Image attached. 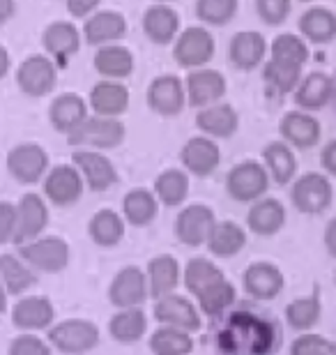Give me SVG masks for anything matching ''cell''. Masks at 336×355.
<instances>
[{
	"instance_id": "obj_37",
	"label": "cell",
	"mask_w": 336,
	"mask_h": 355,
	"mask_svg": "<svg viewBox=\"0 0 336 355\" xmlns=\"http://www.w3.org/2000/svg\"><path fill=\"white\" fill-rule=\"evenodd\" d=\"M88 233L95 245L116 247L118 243H123V238H125V217L118 215V212L111 208L97 210L88 224Z\"/></svg>"
},
{
	"instance_id": "obj_13",
	"label": "cell",
	"mask_w": 336,
	"mask_h": 355,
	"mask_svg": "<svg viewBox=\"0 0 336 355\" xmlns=\"http://www.w3.org/2000/svg\"><path fill=\"white\" fill-rule=\"evenodd\" d=\"M154 318L161 325H170V328H180L187 332H198L203 328L196 304L189 297L177 293H168L154 302Z\"/></svg>"
},
{
	"instance_id": "obj_15",
	"label": "cell",
	"mask_w": 336,
	"mask_h": 355,
	"mask_svg": "<svg viewBox=\"0 0 336 355\" xmlns=\"http://www.w3.org/2000/svg\"><path fill=\"white\" fill-rule=\"evenodd\" d=\"M48 168V155L37 144H21L12 148L7 155V171H10L19 182L33 184L39 178H44Z\"/></svg>"
},
{
	"instance_id": "obj_18",
	"label": "cell",
	"mask_w": 336,
	"mask_h": 355,
	"mask_svg": "<svg viewBox=\"0 0 336 355\" xmlns=\"http://www.w3.org/2000/svg\"><path fill=\"white\" fill-rule=\"evenodd\" d=\"M267 49H269L267 40L260 33L240 31L228 42V60L233 62V67L242 69V72H251V69L263 65Z\"/></svg>"
},
{
	"instance_id": "obj_7",
	"label": "cell",
	"mask_w": 336,
	"mask_h": 355,
	"mask_svg": "<svg viewBox=\"0 0 336 355\" xmlns=\"http://www.w3.org/2000/svg\"><path fill=\"white\" fill-rule=\"evenodd\" d=\"M21 259L28 266L55 275L69 263V245L58 236L35 238L30 243L21 245Z\"/></svg>"
},
{
	"instance_id": "obj_59",
	"label": "cell",
	"mask_w": 336,
	"mask_h": 355,
	"mask_svg": "<svg viewBox=\"0 0 336 355\" xmlns=\"http://www.w3.org/2000/svg\"><path fill=\"white\" fill-rule=\"evenodd\" d=\"M334 282H336V275H334Z\"/></svg>"
},
{
	"instance_id": "obj_40",
	"label": "cell",
	"mask_w": 336,
	"mask_h": 355,
	"mask_svg": "<svg viewBox=\"0 0 336 355\" xmlns=\"http://www.w3.org/2000/svg\"><path fill=\"white\" fill-rule=\"evenodd\" d=\"M267 51H269V60L283 62V65L304 67L309 62V44H306L302 35H292V33L276 35Z\"/></svg>"
},
{
	"instance_id": "obj_53",
	"label": "cell",
	"mask_w": 336,
	"mask_h": 355,
	"mask_svg": "<svg viewBox=\"0 0 336 355\" xmlns=\"http://www.w3.org/2000/svg\"><path fill=\"white\" fill-rule=\"evenodd\" d=\"M14 12H17V3L14 0H0V24L10 21L14 17Z\"/></svg>"
},
{
	"instance_id": "obj_1",
	"label": "cell",
	"mask_w": 336,
	"mask_h": 355,
	"mask_svg": "<svg viewBox=\"0 0 336 355\" xmlns=\"http://www.w3.org/2000/svg\"><path fill=\"white\" fill-rule=\"evenodd\" d=\"M184 286L198 300L207 316H219L235 302V286L226 279L217 263L205 257L189 259L184 268Z\"/></svg>"
},
{
	"instance_id": "obj_17",
	"label": "cell",
	"mask_w": 336,
	"mask_h": 355,
	"mask_svg": "<svg viewBox=\"0 0 336 355\" xmlns=\"http://www.w3.org/2000/svg\"><path fill=\"white\" fill-rule=\"evenodd\" d=\"M71 159H74L78 173L83 175V182L92 191H106L118 182V171L113 162L99 150H85L83 148V150H76L71 155Z\"/></svg>"
},
{
	"instance_id": "obj_25",
	"label": "cell",
	"mask_w": 336,
	"mask_h": 355,
	"mask_svg": "<svg viewBox=\"0 0 336 355\" xmlns=\"http://www.w3.org/2000/svg\"><path fill=\"white\" fill-rule=\"evenodd\" d=\"M90 109L95 116L104 118H120L130 109V90L123 81L102 79L90 90Z\"/></svg>"
},
{
	"instance_id": "obj_21",
	"label": "cell",
	"mask_w": 336,
	"mask_h": 355,
	"mask_svg": "<svg viewBox=\"0 0 336 355\" xmlns=\"http://www.w3.org/2000/svg\"><path fill=\"white\" fill-rule=\"evenodd\" d=\"M44 194L55 205H71L83 194V175L74 164L53 166L44 178Z\"/></svg>"
},
{
	"instance_id": "obj_16",
	"label": "cell",
	"mask_w": 336,
	"mask_h": 355,
	"mask_svg": "<svg viewBox=\"0 0 336 355\" xmlns=\"http://www.w3.org/2000/svg\"><path fill=\"white\" fill-rule=\"evenodd\" d=\"M180 162L184 171L196 178L212 175L221 164V150L210 137H191L180 150Z\"/></svg>"
},
{
	"instance_id": "obj_3",
	"label": "cell",
	"mask_w": 336,
	"mask_h": 355,
	"mask_svg": "<svg viewBox=\"0 0 336 355\" xmlns=\"http://www.w3.org/2000/svg\"><path fill=\"white\" fill-rule=\"evenodd\" d=\"M269 189V173L260 162H240L226 175V191L238 203H254Z\"/></svg>"
},
{
	"instance_id": "obj_47",
	"label": "cell",
	"mask_w": 336,
	"mask_h": 355,
	"mask_svg": "<svg viewBox=\"0 0 336 355\" xmlns=\"http://www.w3.org/2000/svg\"><path fill=\"white\" fill-rule=\"evenodd\" d=\"M292 10V0H256V12L263 24L281 26Z\"/></svg>"
},
{
	"instance_id": "obj_29",
	"label": "cell",
	"mask_w": 336,
	"mask_h": 355,
	"mask_svg": "<svg viewBox=\"0 0 336 355\" xmlns=\"http://www.w3.org/2000/svg\"><path fill=\"white\" fill-rule=\"evenodd\" d=\"M55 309L44 295H28L12 309V321L21 330H44L53 323Z\"/></svg>"
},
{
	"instance_id": "obj_52",
	"label": "cell",
	"mask_w": 336,
	"mask_h": 355,
	"mask_svg": "<svg viewBox=\"0 0 336 355\" xmlns=\"http://www.w3.org/2000/svg\"><path fill=\"white\" fill-rule=\"evenodd\" d=\"M325 247L332 257H336V217L330 219V224L325 226Z\"/></svg>"
},
{
	"instance_id": "obj_34",
	"label": "cell",
	"mask_w": 336,
	"mask_h": 355,
	"mask_svg": "<svg viewBox=\"0 0 336 355\" xmlns=\"http://www.w3.org/2000/svg\"><path fill=\"white\" fill-rule=\"evenodd\" d=\"M205 245H207V250H210V254H214V257H219V259L238 257L247 245V231L242 229L238 222H231V219L217 222Z\"/></svg>"
},
{
	"instance_id": "obj_12",
	"label": "cell",
	"mask_w": 336,
	"mask_h": 355,
	"mask_svg": "<svg viewBox=\"0 0 336 355\" xmlns=\"http://www.w3.org/2000/svg\"><path fill=\"white\" fill-rule=\"evenodd\" d=\"M150 297L148 291V277L141 268L136 266H125L118 270V275L111 279L109 286V300L116 304L118 309H130V307H141Z\"/></svg>"
},
{
	"instance_id": "obj_22",
	"label": "cell",
	"mask_w": 336,
	"mask_h": 355,
	"mask_svg": "<svg viewBox=\"0 0 336 355\" xmlns=\"http://www.w3.org/2000/svg\"><path fill=\"white\" fill-rule=\"evenodd\" d=\"M143 33L152 44H173L175 37L180 35V14L170 5L154 3L143 14Z\"/></svg>"
},
{
	"instance_id": "obj_49",
	"label": "cell",
	"mask_w": 336,
	"mask_h": 355,
	"mask_svg": "<svg viewBox=\"0 0 336 355\" xmlns=\"http://www.w3.org/2000/svg\"><path fill=\"white\" fill-rule=\"evenodd\" d=\"M14 229H17V205L0 201V245L14 240Z\"/></svg>"
},
{
	"instance_id": "obj_39",
	"label": "cell",
	"mask_w": 336,
	"mask_h": 355,
	"mask_svg": "<svg viewBox=\"0 0 336 355\" xmlns=\"http://www.w3.org/2000/svg\"><path fill=\"white\" fill-rule=\"evenodd\" d=\"M154 196L157 201L175 208L182 205L189 196V173L184 168H166L157 175L154 180Z\"/></svg>"
},
{
	"instance_id": "obj_55",
	"label": "cell",
	"mask_w": 336,
	"mask_h": 355,
	"mask_svg": "<svg viewBox=\"0 0 336 355\" xmlns=\"http://www.w3.org/2000/svg\"><path fill=\"white\" fill-rule=\"evenodd\" d=\"M7 309V291L3 286V279H0V314Z\"/></svg>"
},
{
	"instance_id": "obj_51",
	"label": "cell",
	"mask_w": 336,
	"mask_h": 355,
	"mask_svg": "<svg viewBox=\"0 0 336 355\" xmlns=\"http://www.w3.org/2000/svg\"><path fill=\"white\" fill-rule=\"evenodd\" d=\"M320 162H323L325 173L336 178V139L330 141V144L323 148V153H320Z\"/></svg>"
},
{
	"instance_id": "obj_56",
	"label": "cell",
	"mask_w": 336,
	"mask_h": 355,
	"mask_svg": "<svg viewBox=\"0 0 336 355\" xmlns=\"http://www.w3.org/2000/svg\"><path fill=\"white\" fill-rule=\"evenodd\" d=\"M154 3H163V5H170L173 0H154Z\"/></svg>"
},
{
	"instance_id": "obj_26",
	"label": "cell",
	"mask_w": 336,
	"mask_h": 355,
	"mask_svg": "<svg viewBox=\"0 0 336 355\" xmlns=\"http://www.w3.org/2000/svg\"><path fill=\"white\" fill-rule=\"evenodd\" d=\"M292 95H295L299 111H320L334 97V79L325 72H311L299 79Z\"/></svg>"
},
{
	"instance_id": "obj_48",
	"label": "cell",
	"mask_w": 336,
	"mask_h": 355,
	"mask_svg": "<svg viewBox=\"0 0 336 355\" xmlns=\"http://www.w3.org/2000/svg\"><path fill=\"white\" fill-rule=\"evenodd\" d=\"M10 355H51V349H48V344L42 342L39 337L21 335L12 342Z\"/></svg>"
},
{
	"instance_id": "obj_42",
	"label": "cell",
	"mask_w": 336,
	"mask_h": 355,
	"mask_svg": "<svg viewBox=\"0 0 336 355\" xmlns=\"http://www.w3.org/2000/svg\"><path fill=\"white\" fill-rule=\"evenodd\" d=\"M320 314H323V307H320L318 291H313L306 297H297L285 307V321H288L292 330L299 332H309L320 321Z\"/></svg>"
},
{
	"instance_id": "obj_23",
	"label": "cell",
	"mask_w": 336,
	"mask_h": 355,
	"mask_svg": "<svg viewBox=\"0 0 336 355\" xmlns=\"http://www.w3.org/2000/svg\"><path fill=\"white\" fill-rule=\"evenodd\" d=\"M127 35V19L120 12H92L83 24V37L92 46L116 44Z\"/></svg>"
},
{
	"instance_id": "obj_9",
	"label": "cell",
	"mask_w": 336,
	"mask_h": 355,
	"mask_svg": "<svg viewBox=\"0 0 336 355\" xmlns=\"http://www.w3.org/2000/svg\"><path fill=\"white\" fill-rule=\"evenodd\" d=\"M17 83L26 95L44 97L58 83V67H55V62L48 55H30V58H26L19 65Z\"/></svg>"
},
{
	"instance_id": "obj_30",
	"label": "cell",
	"mask_w": 336,
	"mask_h": 355,
	"mask_svg": "<svg viewBox=\"0 0 336 355\" xmlns=\"http://www.w3.org/2000/svg\"><path fill=\"white\" fill-rule=\"evenodd\" d=\"M42 44H44L48 55H53V60L65 65L71 55L81 49V33H78V28L74 24H69V21H53L44 31Z\"/></svg>"
},
{
	"instance_id": "obj_11",
	"label": "cell",
	"mask_w": 336,
	"mask_h": 355,
	"mask_svg": "<svg viewBox=\"0 0 336 355\" xmlns=\"http://www.w3.org/2000/svg\"><path fill=\"white\" fill-rule=\"evenodd\" d=\"M148 106L159 116H177L187 106V92H184V81L175 74H161L150 81L145 92Z\"/></svg>"
},
{
	"instance_id": "obj_50",
	"label": "cell",
	"mask_w": 336,
	"mask_h": 355,
	"mask_svg": "<svg viewBox=\"0 0 336 355\" xmlns=\"http://www.w3.org/2000/svg\"><path fill=\"white\" fill-rule=\"evenodd\" d=\"M102 0H67V12L74 19H88Z\"/></svg>"
},
{
	"instance_id": "obj_41",
	"label": "cell",
	"mask_w": 336,
	"mask_h": 355,
	"mask_svg": "<svg viewBox=\"0 0 336 355\" xmlns=\"http://www.w3.org/2000/svg\"><path fill=\"white\" fill-rule=\"evenodd\" d=\"M150 351L154 355H189L194 351V339L187 330L161 325L150 337Z\"/></svg>"
},
{
	"instance_id": "obj_31",
	"label": "cell",
	"mask_w": 336,
	"mask_h": 355,
	"mask_svg": "<svg viewBox=\"0 0 336 355\" xmlns=\"http://www.w3.org/2000/svg\"><path fill=\"white\" fill-rule=\"evenodd\" d=\"M145 277H148L150 295H152L154 300H159L163 295L175 293V286H177V282H180V263H177V259L170 257V254H159V257L148 261Z\"/></svg>"
},
{
	"instance_id": "obj_14",
	"label": "cell",
	"mask_w": 336,
	"mask_h": 355,
	"mask_svg": "<svg viewBox=\"0 0 336 355\" xmlns=\"http://www.w3.org/2000/svg\"><path fill=\"white\" fill-rule=\"evenodd\" d=\"M242 286L254 300H274L285 286V277L276 263L254 261L242 275Z\"/></svg>"
},
{
	"instance_id": "obj_44",
	"label": "cell",
	"mask_w": 336,
	"mask_h": 355,
	"mask_svg": "<svg viewBox=\"0 0 336 355\" xmlns=\"http://www.w3.org/2000/svg\"><path fill=\"white\" fill-rule=\"evenodd\" d=\"M240 0H196V17L205 26H226L238 14Z\"/></svg>"
},
{
	"instance_id": "obj_19",
	"label": "cell",
	"mask_w": 336,
	"mask_h": 355,
	"mask_svg": "<svg viewBox=\"0 0 336 355\" xmlns=\"http://www.w3.org/2000/svg\"><path fill=\"white\" fill-rule=\"evenodd\" d=\"M48 224V208L44 198L37 194H26L17 205V229H14V243L26 245L39 238V233Z\"/></svg>"
},
{
	"instance_id": "obj_24",
	"label": "cell",
	"mask_w": 336,
	"mask_h": 355,
	"mask_svg": "<svg viewBox=\"0 0 336 355\" xmlns=\"http://www.w3.org/2000/svg\"><path fill=\"white\" fill-rule=\"evenodd\" d=\"M196 127L203 137L210 139H231L240 127V116L231 104L217 102L203 106L196 113Z\"/></svg>"
},
{
	"instance_id": "obj_8",
	"label": "cell",
	"mask_w": 336,
	"mask_h": 355,
	"mask_svg": "<svg viewBox=\"0 0 336 355\" xmlns=\"http://www.w3.org/2000/svg\"><path fill=\"white\" fill-rule=\"evenodd\" d=\"M214 224H217V217H214V210L210 205L191 203L175 217V236L182 245L201 247L207 243Z\"/></svg>"
},
{
	"instance_id": "obj_20",
	"label": "cell",
	"mask_w": 336,
	"mask_h": 355,
	"mask_svg": "<svg viewBox=\"0 0 336 355\" xmlns=\"http://www.w3.org/2000/svg\"><path fill=\"white\" fill-rule=\"evenodd\" d=\"M278 134L288 146L309 150V148L318 146L320 137H323V127L309 111H288L278 123Z\"/></svg>"
},
{
	"instance_id": "obj_54",
	"label": "cell",
	"mask_w": 336,
	"mask_h": 355,
	"mask_svg": "<svg viewBox=\"0 0 336 355\" xmlns=\"http://www.w3.org/2000/svg\"><path fill=\"white\" fill-rule=\"evenodd\" d=\"M10 72V53H7V49L0 44V79Z\"/></svg>"
},
{
	"instance_id": "obj_10",
	"label": "cell",
	"mask_w": 336,
	"mask_h": 355,
	"mask_svg": "<svg viewBox=\"0 0 336 355\" xmlns=\"http://www.w3.org/2000/svg\"><path fill=\"white\" fill-rule=\"evenodd\" d=\"M226 76L212 67L189 69L187 79H184L187 104H191L194 109H203V106L221 102L226 95Z\"/></svg>"
},
{
	"instance_id": "obj_4",
	"label": "cell",
	"mask_w": 336,
	"mask_h": 355,
	"mask_svg": "<svg viewBox=\"0 0 336 355\" xmlns=\"http://www.w3.org/2000/svg\"><path fill=\"white\" fill-rule=\"evenodd\" d=\"M334 189L330 178L318 171H309L295 178L290 187V201L292 205L304 212V215H320L332 205Z\"/></svg>"
},
{
	"instance_id": "obj_33",
	"label": "cell",
	"mask_w": 336,
	"mask_h": 355,
	"mask_svg": "<svg viewBox=\"0 0 336 355\" xmlns=\"http://www.w3.org/2000/svg\"><path fill=\"white\" fill-rule=\"evenodd\" d=\"M92 62H95V69L104 79L123 81L134 72V53L127 46L120 44L99 46Z\"/></svg>"
},
{
	"instance_id": "obj_28",
	"label": "cell",
	"mask_w": 336,
	"mask_h": 355,
	"mask_svg": "<svg viewBox=\"0 0 336 355\" xmlns=\"http://www.w3.org/2000/svg\"><path fill=\"white\" fill-rule=\"evenodd\" d=\"M247 226L256 236H274L285 226V208L278 198L263 196L247 212Z\"/></svg>"
},
{
	"instance_id": "obj_46",
	"label": "cell",
	"mask_w": 336,
	"mask_h": 355,
	"mask_svg": "<svg viewBox=\"0 0 336 355\" xmlns=\"http://www.w3.org/2000/svg\"><path fill=\"white\" fill-rule=\"evenodd\" d=\"M334 342L316 332H302L295 342L290 344V355H332Z\"/></svg>"
},
{
	"instance_id": "obj_2",
	"label": "cell",
	"mask_w": 336,
	"mask_h": 355,
	"mask_svg": "<svg viewBox=\"0 0 336 355\" xmlns=\"http://www.w3.org/2000/svg\"><path fill=\"white\" fill-rule=\"evenodd\" d=\"M127 130L120 118L88 116L74 132L67 134V144L85 150H111L125 141Z\"/></svg>"
},
{
	"instance_id": "obj_43",
	"label": "cell",
	"mask_w": 336,
	"mask_h": 355,
	"mask_svg": "<svg viewBox=\"0 0 336 355\" xmlns=\"http://www.w3.org/2000/svg\"><path fill=\"white\" fill-rule=\"evenodd\" d=\"M0 279H3L5 291L12 295H21L24 291H28L37 282L35 275L30 272V268L21 259L12 257V254H3V257H0Z\"/></svg>"
},
{
	"instance_id": "obj_36",
	"label": "cell",
	"mask_w": 336,
	"mask_h": 355,
	"mask_svg": "<svg viewBox=\"0 0 336 355\" xmlns=\"http://www.w3.org/2000/svg\"><path fill=\"white\" fill-rule=\"evenodd\" d=\"M263 159L269 178H274L276 184H288L292 182V178L297 173V159L292 148L285 141H272L263 148Z\"/></svg>"
},
{
	"instance_id": "obj_5",
	"label": "cell",
	"mask_w": 336,
	"mask_h": 355,
	"mask_svg": "<svg viewBox=\"0 0 336 355\" xmlns=\"http://www.w3.org/2000/svg\"><path fill=\"white\" fill-rule=\"evenodd\" d=\"M173 58L184 69L205 67L214 58V37L203 26H191L180 31L173 42Z\"/></svg>"
},
{
	"instance_id": "obj_6",
	"label": "cell",
	"mask_w": 336,
	"mask_h": 355,
	"mask_svg": "<svg viewBox=\"0 0 336 355\" xmlns=\"http://www.w3.org/2000/svg\"><path fill=\"white\" fill-rule=\"evenodd\" d=\"M48 342L69 355L88 353L99 344V328L85 318H67L48 330Z\"/></svg>"
},
{
	"instance_id": "obj_45",
	"label": "cell",
	"mask_w": 336,
	"mask_h": 355,
	"mask_svg": "<svg viewBox=\"0 0 336 355\" xmlns=\"http://www.w3.org/2000/svg\"><path fill=\"white\" fill-rule=\"evenodd\" d=\"M263 79H265L276 92H292L297 88L299 79H302V67H292V65H283V62H274V60H265V67H263Z\"/></svg>"
},
{
	"instance_id": "obj_58",
	"label": "cell",
	"mask_w": 336,
	"mask_h": 355,
	"mask_svg": "<svg viewBox=\"0 0 336 355\" xmlns=\"http://www.w3.org/2000/svg\"><path fill=\"white\" fill-rule=\"evenodd\" d=\"M302 3H311V0H302Z\"/></svg>"
},
{
	"instance_id": "obj_57",
	"label": "cell",
	"mask_w": 336,
	"mask_h": 355,
	"mask_svg": "<svg viewBox=\"0 0 336 355\" xmlns=\"http://www.w3.org/2000/svg\"><path fill=\"white\" fill-rule=\"evenodd\" d=\"M332 355H336V342H334V353Z\"/></svg>"
},
{
	"instance_id": "obj_38",
	"label": "cell",
	"mask_w": 336,
	"mask_h": 355,
	"mask_svg": "<svg viewBox=\"0 0 336 355\" xmlns=\"http://www.w3.org/2000/svg\"><path fill=\"white\" fill-rule=\"evenodd\" d=\"M148 316L141 307L118 309L109 321V332L118 344H134L145 335Z\"/></svg>"
},
{
	"instance_id": "obj_35",
	"label": "cell",
	"mask_w": 336,
	"mask_h": 355,
	"mask_svg": "<svg viewBox=\"0 0 336 355\" xmlns=\"http://www.w3.org/2000/svg\"><path fill=\"white\" fill-rule=\"evenodd\" d=\"M159 215V201H157L154 191L145 187L130 189L123 198V217L132 226H148L152 224Z\"/></svg>"
},
{
	"instance_id": "obj_27",
	"label": "cell",
	"mask_w": 336,
	"mask_h": 355,
	"mask_svg": "<svg viewBox=\"0 0 336 355\" xmlns=\"http://www.w3.org/2000/svg\"><path fill=\"white\" fill-rule=\"evenodd\" d=\"M85 118H88V102L76 92H62L48 106V120L60 134L74 132Z\"/></svg>"
},
{
	"instance_id": "obj_32",
	"label": "cell",
	"mask_w": 336,
	"mask_h": 355,
	"mask_svg": "<svg viewBox=\"0 0 336 355\" xmlns=\"http://www.w3.org/2000/svg\"><path fill=\"white\" fill-rule=\"evenodd\" d=\"M299 35L311 44H330L336 40V14L330 7H311L299 17Z\"/></svg>"
}]
</instances>
